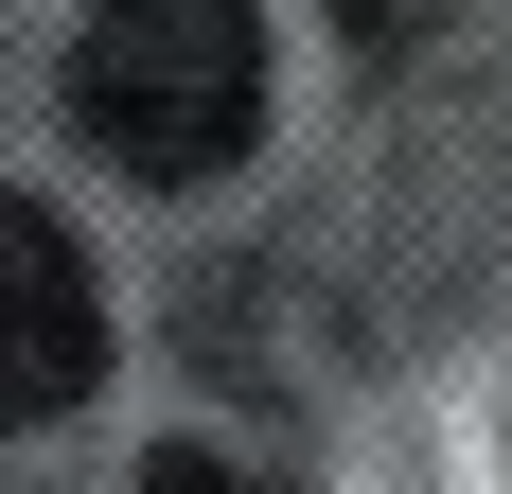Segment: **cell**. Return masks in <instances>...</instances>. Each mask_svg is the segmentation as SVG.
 <instances>
[{
    "mask_svg": "<svg viewBox=\"0 0 512 494\" xmlns=\"http://www.w3.org/2000/svg\"><path fill=\"white\" fill-rule=\"evenodd\" d=\"M71 124H89V159H124L159 195L230 177V159L265 142V18L248 0H89V36H71Z\"/></svg>",
    "mask_w": 512,
    "mask_h": 494,
    "instance_id": "cell-1",
    "label": "cell"
},
{
    "mask_svg": "<svg viewBox=\"0 0 512 494\" xmlns=\"http://www.w3.org/2000/svg\"><path fill=\"white\" fill-rule=\"evenodd\" d=\"M106 371V283H89V247L53 230L36 195H0V442L18 424H71Z\"/></svg>",
    "mask_w": 512,
    "mask_h": 494,
    "instance_id": "cell-2",
    "label": "cell"
},
{
    "mask_svg": "<svg viewBox=\"0 0 512 494\" xmlns=\"http://www.w3.org/2000/svg\"><path fill=\"white\" fill-rule=\"evenodd\" d=\"M336 18H407V0H336Z\"/></svg>",
    "mask_w": 512,
    "mask_h": 494,
    "instance_id": "cell-3",
    "label": "cell"
}]
</instances>
